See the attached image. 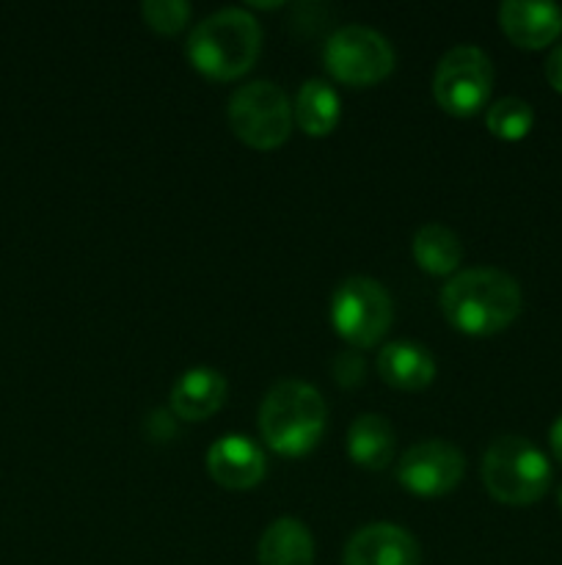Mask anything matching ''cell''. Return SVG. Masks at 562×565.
I'll return each mask as SVG.
<instances>
[{"label": "cell", "instance_id": "cell-2", "mask_svg": "<svg viewBox=\"0 0 562 565\" xmlns=\"http://www.w3.org/2000/svg\"><path fill=\"white\" fill-rule=\"evenodd\" d=\"M262 28L246 9H220L204 17L187 36V61L209 81H235L259 58Z\"/></svg>", "mask_w": 562, "mask_h": 565}, {"label": "cell", "instance_id": "cell-10", "mask_svg": "<svg viewBox=\"0 0 562 565\" xmlns=\"http://www.w3.org/2000/svg\"><path fill=\"white\" fill-rule=\"evenodd\" d=\"M417 539L397 524L378 522L358 530L345 546V565H419Z\"/></svg>", "mask_w": 562, "mask_h": 565}, {"label": "cell", "instance_id": "cell-1", "mask_svg": "<svg viewBox=\"0 0 562 565\" xmlns=\"http://www.w3.org/2000/svg\"><path fill=\"white\" fill-rule=\"evenodd\" d=\"M439 303L452 329L468 337H490L521 315L523 296L518 281L505 270L472 268L446 281Z\"/></svg>", "mask_w": 562, "mask_h": 565}, {"label": "cell", "instance_id": "cell-19", "mask_svg": "<svg viewBox=\"0 0 562 565\" xmlns=\"http://www.w3.org/2000/svg\"><path fill=\"white\" fill-rule=\"evenodd\" d=\"M534 125V110L527 99L505 97L494 103L485 114V127L490 136L501 138V141H521L529 136Z\"/></svg>", "mask_w": 562, "mask_h": 565}, {"label": "cell", "instance_id": "cell-15", "mask_svg": "<svg viewBox=\"0 0 562 565\" xmlns=\"http://www.w3.org/2000/svg\"><path fill=\"white\" fill-rule=\"evenodd\" d=\"M259 565H312L314 541L312 533L298 519H275L262 533L257 546Z\"/></svg>", "mask_w": 562, "mask_h": 565}, {"label": "cell", "instance_id": "cell-8", "mask_svg": "<svg viewBox=\"0 0 562 565\" xmlns=\"http://www.w3.org/2000/svg\"><path fill=\"white\" fill-rule=\"evenodd\" d=\"M494 88V64L488 53L472 44H457L439 61L433 97L450 116H474L485 108Z\"/></svg>", "mask_w": 562, "mask_h": 565}, {"label": "cell", "instance_id": "cell-18", "mask_svg": "<svg viewBox=\"0 0 562 565\" xmlns=\"http://www.w3.org/2000/svg\"><path fill=\"white\" fill-rule=\"evenodd\" d=\"M413 259L419 268L430 276H450L455 274L463 259L461 237L444 224H424L419 226L411 243Z\"/></svg>", "mask_w": 562, "mask_h": 565}, {"label": "cell", "instance_id": "cell-3", "mask_svg": "<svg viewBox=\"0 0 562 565\" xmlns=\"http://www.w3.org/2000/svg\"><path fill=\"white\" fill-rule=\"evenodd\" d=\"M325 414V401L312 384L279 381L259 406V434L281 456H306L323 436Z\"/></svg>", "mask_w": 562, "mask_h": 565}, {"label": "cell", "instance_id": "cell-22", "mask_svg": "<svg viewBox=\"0 0 562 565\" xmlns=\"http://www.w3.org/2000/svg\"><path fill=\"white\" fill-rule=\"evenodd\" d=\"M549 441H551V452H554V458H556V461L562 463V417L556 419L554 425H551Z\"/></svg>", "mask_w": 562, "mask_h": 565}, {"label": "cell", "instance_id": "cell-4", "mask_svg": "<svg viewBox=\"0 0 562 565\" xmlns=\"http://www.w3.org/2000/svg\"><path fill=\"white\" fill-rule=\"evenodd\" d=\"M483 483L501 505L523 508L543 500L551 486V467L523 436H499L485 450Z\"/></svg>", "mask_w": 562, "mask_h": 565}, {"label": "cell", "instance_id": "cell-14", "mask_svg": "<svg viewBox=\"0 0 562 565\" xmlns=\"http://www.w3.org/2000/svg\"><path fill=\"white\" fill-rule=\"evenodd\" d=\"M378 373L395 390L419 392L433 384L435 362L419 342L397 340L378 353Z\"/></svg>", "mask_w": 562, "mask_h": 565}, {"label": "cell", "instance_id": "cell-11", "mask_svg": "<svg viewBox=\"0 0 562 565\" xmlns=\"http://www.w3.org/2000/svg\"><path fill=\"white\" fill-rule=\"evenodd\" d=\"M207 472L224 489H253L264 478V452L248 436H224L207 450Z\"/></svg>", "mask_w": 562, "mask_h": 565}, {"label": "cell", "instance_id": "cell-13", "mask_svg": "<svg viewBox=\"0 0 562 565\" xmlns=\"http://www.w3.org/2000/svg\"><path fill=\"white\" fill-rule=\"evenodd\" d=\"M226 379L213 367H193L176 379L171 390V412L185 423H202L213 417L226 401Z\"/></svg>", "mask_w": 562, "mask_h": 565}, {"label": "cell", "instance_id": "cell-17", "mask_svg": "<svg viewBox=\"0 0 562 565\" xmlns=\"http://www.w3.org/2000/svg\"><path fill=\"white\" fill-rule=\"evenodd\" d=\"M339 94L325 81H306L298 88L295 105H292V119L298 121L306 136L323 138L334 132L339 125Z\"/></svg>", "mask_w": 562, "mask_h": 565}, {"label": "cell", "instance_id": "cell-5", "mask_svg": "<svg viewBox=\"0 0 562 565\" xmlns=\"http://www.w3.org/2000/svg\"><path fill=\"white\" fill-rule=\"evenodd\" d=\"M292 105L287 94L270 81H253L229 97V125L246 147H281L292 132Z\"/></svg>", "mask_w": 562, "mask_h": 565}, {"label": "cell", "instance_id": "cell-6", "mask_svg": "<svg viewBox=\"0 0 562 565\" xmlns=\"http://www.w3.org/2000/svg\"><path fill=\"white\" fill-rule=\"evenodd\" d=\"M323 61L334 81L347 86H375L395 70V50L375 28L342 25L325 42Z\"/></svg>", "mask_w": 562, "mask_h": 565}, {"label": "cell", "instance_id": "cell-21", "mask_svg": "<svg viewBox=\"0 0 562 565\" xmlns=\"http://www.w3.org/2000/svg\"><path fill=\"white\" fill-rule=\"evenodd\" d=\"M545 81L556 94H562V44H556L545 58Z\"/></svg>", "mask_w": 562, "mask_h": 565}, {"label": "cell", "instance_id": "cell-20", "mask_svg": "<svg viewBox=\"0 0 562 565\" xmlns=\"http://www.w3.org/2000/svg\"><path fill=\"white\" fill-rule=\"evenodd\" d=\"M141 17L152 31L174 36L191 20V6L185 0H147L141 6Z\"/></svg>", "mask_w": 562, "mask_h": 565}, {"label": "cell", "instance_id": "cell-16", "mask_svg": "<svg viewBox=\"0 0 562 565\" xmlns=\"http://www.w3.org/2000/svg\"><path fill=\"white\" fill-rule=\"evenodd\" d=\"M347 456L361 469H386L395 456V430L380 414H361L347 428Z\"/></svg>", "mask_w": 562, "mask_h": 565}, {"label": "cell", "instance_id": "cell-23", "mask_svg": "<svg viewBox=\"0 0 562 565\" xmlns=\"http://www.w3.org/2000/svg\"><path fill=\"white\" fill-rule=\"evenodd\" d=\"M556 502H560V511H562V486H560V494H556Z\"/></svg>", "mask_w": 562, "mask_h": 565}, {"label": "cell", "instance_id": "cell-12", "mask_svg": "<svg viewBox=\"0 0 562 565\" xmlns=\"http://www.w3.org/2000/svg\"><path fill=\"white\" fill-rule=\"evenodd\" d=\"M499 25L518 47L540 50L562 33V9L554 3L507 0L499 6Z\"/></svg>", "mask_w": 562, "mask_h": 565}, {"label": "cell", "instance_id": "cell-7", "mask_svg": "<svg viewBox=\"0 0 562 565\" xmlns=\"http://www.w3.org/2000/svg\"><path fill=\"white\" fill-rule=\"evenodd\" d=\"M391 318L395 309L389 292L369 276H350L331 298V323L336 334L356 348H369L383 340Z\"/></svg>", "mask_w": 562, "mask_h": 565}, {"label": "cell", "instance_id": "cell-9", "mask_svg": "<svg viewBox=\"0 0 562 565\" xmlns=\"http://www.w3.org/2000/svg\"><path fill=\"white\" fill-rule=\"evenodd\" d=\"M466 458L444 439H428L406 450L397 463V480L417 497H444L463 480Z\"/></svg>", "mask_w": 562, "mask_h": 565}]
</instances>
